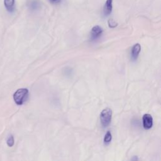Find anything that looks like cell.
<instances>
[{
  "label": "cell",
  "instance_id": "obj_5",
  "mask_svg": "<svg viewBox=\"0 0 161 161\" xmlns=\"http://www.w3.org/2000/svg\"><path fill=\"white\" fill-rule=\"evenodd\" d=\"M141 50V46L139 43L135 44L132 49L131 57L133 61H136Z\"/></svg>",
  "mask_w": 161,
  "mask_h": 161
},
{
  "label": "cell",
  "instance_id": "obj_6",
  "mask_svg": "<svg viewBox=\"0 0 161 161\" xmlns=\"http://www.w3.org/2000/svg\"><path fill=\"white\" fill-rule=\"evenodd\" d=\"M4 5L8 12H13L15 9V0H4Z\"/></svg>",
  "mask_w": 161,
  "mask_h": 161
},
{
  "label": "cell",
  "instance_id": "obj_2",
  "mask_svg": "<svg viewBox=\"0 0 161 161\" xmlns=\"http://www.w3.org/2000/svg\"><path fill=\"white\" fill-rule=\"evenodd\" d=\"M112 117V111L110 108H106L100 114V121L103 127H108L110 124Z\"/></svg>",
  "mask_w": 161,
  "mask_h": 161
},
{
  "label": "cell",
  "instance_id": "obj_4",
  "mask_svg": "<svg viewBox=\"0 0 161 161\" xmlns=\"http://www.w3.org/2000/svg\"><path fill=\"white\" fill-rule=\"evenodd\" d=\"M103 32V28L101 27L98 26V25H96V26L93 27V28L91 29V39L92 40H96L102 35Z\"/></svg>",
  "mask_w": 161,
  "mask_h": 161
},
{
  "label": "cell",
  "instance_id": "obj_8",
  "mask_svg": "<svg viewBox=\"0 0 161 161\" xmlns=\"http://www.w3.org/2000/svg\"><path fill=\"white\" fill-rule=\"evenodd\" d=\"M112 133L108 131L106 132L105 136L104 137V143L105 144H108L112 141Z\"/></svg>",
  "mask_w": 161,
  "mask_h": 161
},
{
  "label": "cell",
  "instance_id": "obj_1",
  "mask_svg": "<svg viewBox=\"0 0 161 161\" xmlns=\"http://www.w3.org/2000/svg\"><path fill=\"white\" fill-rule=\"evenodd\" d=\"M28 96V90L26 88L18 89L13 94V99L18 105H22L26 101Z\"/></svg>",
  "mask_w": 161,
  "mask_h": 161
},
{
  "label": "cell",
  "instance_id": "obj_11",
  "mask_svg": "<svg viewBox=\"0 0 161 161\" xmlns=\"http://www.w3.org/2000/svg\"><path fill=\"white\" fill-rule=\"evenodd\" d=\"M108 25L109 27L111 28H114L117 26V23H116L112 19H110V20H108Z\"/></svg>",
  "mask_w": 161,
  "mask_h": 161
},
{
  "label": "cell",
  "instance_id": "obj_7",
  "mask_svg": "<svg viewBox=\"0 0 161 161\" xmlns=\"http://www.w3.org/2000/svg\"><path fill=\"white\" fill-rule=\"evenodd\" d=\"M113 9V0H106L104 6V15L108 16L111 14Z\"/></svg>",
  "mask_w": 161,
  "mask_h": 161
},
{
  "label": "cell",
  "instance_id": "obj_10",
  "mask_svg": "<svg viewBox=\"0 0 161 161\" xmlns=\"http://www.w3.org/2000/svg\"><path fill=\"white\" fill-rule=\"evenodd\" d=\"M14 143H15L14 137H13V136H12V135H11V136L8 139L7 142H6V144H7V145H8L9 147H12V146H13Z\"/></svg>",
  "mask_w": 161,
  "mask_h": 161
},
{
  "label": "cell",
  "instance_id": "obj_9",
  "mask_svg": "<svg viewBox=\"0 0 161 161\" xmlns=\"http://www.w3.org/2000/svg\"><path fill=\"white\" fill-rule=\"evenodd\" d=\"M30 8L31 10H36L39 6V3H38L35 0H34L30 3Z\"/></svg>",
  "mask_w": 161,
  "mask_h": 161
},
{
  "label": "cell",
  "instance_id": "obj_12",
  "mask_svg": "<svg viewBox=\"0 0 161 161\" xmlns=\"http://www.w3.org/2000/svg\"><path fill=\"white\" fill-rule=\"evenodd\" d=\"M49 1L51 3H52V4H57V3H59L61 1V0H49Z\"/></svg>",
  "mask_w": 161,
  "mask_h": 161
},
{
  "label": "cell",
  "instance_id": "obj_3",
  "mask_svg": "<svg viewBox=\"0 0 161 161\" xmlns=\"http://www.w3.org/2000/svg\"><path fill=\"white\" fill-rule=\"evenodd\" d=\"M142 122L144 128L146 130H149L152 127L153 118L150 114H145L143 116Z\"/></svg>",
  "mask_w": 161,
  "mask_h": 161
}]
</instances>
